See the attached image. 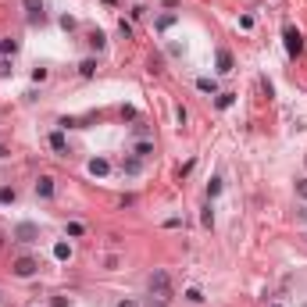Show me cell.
I'll use <instances>...</instances> for the list:
<instances>
[{"instance_id": "6da1fadb", "label": "cell", "mask_w": 307, "mask_h": 307, "mask_svg": "<svg viewBox=\"0 0 307 307\" xmlns=\"http://www.w3.org/2000/svg\"><path fill=\"white\" fill-rule=\"evenodd\" d=\"M147 286H150V293H154V297H157L161 304H164L168 297H172V279H168V271H154Z\"/></svg>"}, {"instance_id": "7a4b0ae2", "label": "cell", "mask_w": 307, "mask_h": 307, "mask_svg": "<svg viewBox=\"0 0 307 307\" xmlns=\"http://www.w3.org/2000/svg\"><path fill=\"white\" fill-rule=\"evenodd\" d=\"M282 39H286V54H289V57H300V50H304V36L297 33V25H286V29H282Z\"/></svg>"}, {"instance_id": "3957f363", "label": "cell", "mask_w": 307, "mask_h": 307, "mask_svg": "<svg viewBox=\"0 0 307 307\" xmlns=\"http://www.w3.org/2000/svg\"><path fill=\"white\" fill-rule=\"evenodd\" d=\"M36 271H39L36 257H18V261H14V275H18V279H33Z\"/></svg>"}, {"instance_id": "277c9868", "label": "cell", "mask_w": 307, "mask_h": 307, "mask_svg": "<svg viewBox=\"0 0 307 307\" xmlns=\"http://www.w3.org/2000/svg\"><path fill=\"white\" fill-rule=\"evenodd\" d=\"M14 239H18V243H36L39 239V229L33 222H22L18 229H14Z\"/></svg>"}, {"instance_id": "5b68a950", "label": "cell", "mask_w": 307, "mask_h": 307, "mask_svg": "<svg viewBox=\"0 0 307 307\" xmlns=\"http://www.w3.org/2000/svg\"><path fill=\"white\" fill-rule=\"evenodd\" d=\"M36 196H43V200H50V196H54V179H50V175H39V182H36Z\"/></svg>"}, {"instance_id": "8992f818", "label": "cell", "mask_w": 307, "mask_h": 307, "mask_svg": "<svg viewBox=\"0 0 307 307\" xmlns=\"http://www.w3.org/2000/svg\"><path fill=\"white\" fill-rule=\"evenodd\" d=\"M107 172H111V161H107V157H93V161H89V175L104 179Z\"/></svg>"}, {"instance_id": "52a82bcc", "label": "cell", "mask_w": 307, "mask_h": 307, "mask_svg": "<svg viewBox=\"0 0 307 307\" xmlns=\"http://www.w3.org/2000/svg\"><path fill=\"white\" fill-rule=\"evenodd\" d=\"M25 11H29V22H43V18H47V14H43V4H39V0H25Z\"/></svg>"}, {"instance_id": "ba28073f", "label": "cell", "mask_w": 307, "mask_h": 307, "mask_svg": "<svg viewBox=\"0 0 307 307\" xmlns=\"http://www.w3.org/2000/svg\"><path fill=\"white\" fill-rule=\"evenodd\" d=\"M214 61H218V72H222V75L232 72V54H229V50H218V54H214Z\"/></svg>"}, {"instance_id": "9c48e42d", "label": "cell", "mask_w": 307, "mask_h": 307, "mask_svg": "<svg viewBox=\"0 0 307 307\" xmlns=\"http://www.w3.org/2000/svg\"><path fill=\"white\" fill-rule=\"evenodd\" d=\"M50 150H57V154H68V140H65V132H50Z\"/></svg>"}, {"instance_id": "30bf717a", "label": "cell", "mask_w": 307, "mask_h": 307, "mask_svg": "<svg viewBox=\"0 0 307 307\" xmlns=\"http://www.w3.org/2000/svg\"><path fill=\"white\" fill-rule=\"evenodd\" d=\"M86 39H89V47H93V50H104V47H107V36L100 33V29H93V33H89Z\"/></svg>"}, {"instance_id": "8fae6325", "label": "cell", "mask_w": 307, "mask_h": 307, "mask_svg": "<svg viewBox=\"0 0 307 307\" xmlns=\"http://www.w3.org/2000/svg\"><path fill=\"white\" fill-rule=\"evenodd\" d=\"M121 168H125V175H140L143 172V157H125Z\"/></svg>"}, {"instance_id": "7c38bea8", "label": "cell", "mask_w": 307, "mask_h": 307, "mask_svg": "<svg viewBox=\"0 0 307 307\" xmlns=\"http://www.w3.org/2000/svg\"><path fill=\"white\" fill-rule=\"evenodd\" d=\"M79 75H82V79H93V75H97V61H93V57L82 61V65H79Z\"/></svg>"}, {"instance_id": "4fadbf2b", "label": "cell", "mask_w": 307, "mask_h": 307, "mask_svg": "<svg viewBox=\"0 0 307 307\" xmlns=\"http://www.w3.org/2000/svg\"><path fill=\"white\" fill-rule=\"evenodd\" d=\"M54 257L57 261H68L72 257V247H68V243H54Z\"/></svg>"}, {"instance_id": "5bb4252c", "label": "cell", "mask_w": 307, "mask_h": 307, "mask_svg": "<svg viewBox=\"0 0 307 307\" xmlns=\"http://www.w3.org/2000/svg\"><path fill=\"white\" fill-rule=\"evenodd\" d=\"M0 50H4L7 57H14L18 54V39H0Z\"/></svg>"}, {"instance_id": "9a60e30c", "label": "cell", "mask_w": 307, "mask_h": 307, "mask_svg": "<svg viewBox=\"0 0 307 307\" xmlns=\"http://www.w3.org/2000/svg\"><path fill=\"white\" fill-rule=\"evenodd\" d=\"M218 193H222V179L214 175V179L207 182V200H214V196H218Z\"/></svg>"}, {"instance_id": "2e32d148", "label": "cell", "mask_w": 307, "mask_h": 307, "mask_svg": "<svg viewBox=\"0 0 307 307\" xmlns=\"http://www.w3.org/2000/svg\"><path fill=\"white\" fill-rule=\"evenodd\" d=\"M175 25V11H168V14H161V18H157V29H161V33H164V29H172Z\"/></svg>"}, {"instance_id": "e0dca14e", "label": "cell", "mask_w": 307, "mask_h": 307, "mask_svg": "<svg viewBox=\"0 0 307 307\" xmlns=\"http://www.w3.org/2000/svg\"><path fill=\"white\" fill-rule=\"evenodd\" d=\"M196 89H200V93H214L218 86H214V79H207V75H204V79H196Z\"/></svg>"}, {"instance_id": "ac0fdd59", "label": "cell", "mask_w": 307, "mask_h": 307, "mask_svg": "<svg viewBox=\"0 0 307 307\" xmlns=\"http://www.w3.org/2000/svg\"><path fill=\"white\" fill-rule=\"evenodd\" d=\"M150 154H154V143H147V140L136 143V157H150Z\"/></svg>"}, {"instance_id": "d6986e66", "label": "cell", "mask_w": 307, "mask_h": 307, "mask_svg": "<svg viewBox=\"0 0 307 307\" xmlns=\"http://www.w3.org/2000/svg\"><path fill=\"white\" fill-rule=\"evenodd\" d=\"M214 104H218V111H229V107H232V104H236V97H232V93H222V97H218V100H214Z\"/></svg>"}, {"instance_id": "ffe728a7", "label": "cell", "mask_w": 307, "mask_h": 307, "mask_svg": "<svg viewBox=\"0 0 307 307\" xmlns=\"http://www.w3.org/2000/svg\"><path fill=\"white\" fill-rule=\"evenodd\" d=\"M200 222H204V229L214 225V207H211V200H207V207H204V214H200Z\"/></svg>"}, {"instance_id": "44dd1931", "label": "cell", "mask_w": 307, "mask_h": 307, "mask_svg": "<svg viewBox=\"0 0 307 307\" xmlns=\"http://www.w3.org/2000/svg\"><path fill=\"white\" fill-rule=\"evenodd\" d=\"M14 196H18V193H14L11 186H4V190H0V204H14Z\"/></svg>"}, {"instance_id": "7402d4cb", "label": "cell", "mask_w": 307, "mask_h": 307, "mask_svg": "<svg viewBox=\"0 0 307 307\" xmlns=\"http://www.w3.org/2000/svg\"><path fill=\"white\" fill-rule=\"evenodd\" d=\"M186 300H190V304H200V300H204V293H200V289H190Z\"/></svg>"}, {"instance_id": "603a6c76", "label": "cell", "mask_w": 307, "mask_h": 307, "mask_svg": "<svg viewBox=\"0 0 307 307\" xmlns=\"http://www.w3.org/2000/svg\"><path fill=\"white\" fill-rule=\"evenodd\" d=\"M82 232H86V229H82L79 222H72V225H68V236H82Z\"/></svg>"}, {"instance_id": "cb8c5ba5", "label": "cell", "mask_w": 307, "mask_h": 307, "mask_svg": "<svg viewBox=\"0 0 307 307\" xmlns=\"http://www.w3.org/2000/svg\"><path fill=\"white\" fill-rule=\"evenodd\" d=\"M297 193H300V200H307V179H300V182H297Z\"/></svg>"}, {"instance_id": "d4e9b609", "label": "cell", "mask_w": 307, "mask_h": 307, "mask_svg": "<svg viewBox=\"0 0 307 307\" xmlns=\"http://www.w3.org/2000/svg\"><path fill=\"white\" fill-rule=\"evenodd\" d=\"M14 68H11V61H0V79H4V75H11Z\"/></svg>"}, {"instance_id": "484cf974", "label": "cell", "mask_w": 307, "mask_h": 307, "mask_svg": "<svg viewBox=\"0 0 307 307\" xmlns=\"http://www.w3.org/2000/svg\"><path fill=\"white\" fill-rule=\"evenodd\" d=\"M118 307H140L136 300H118Z\"/></svg>"}, {"instance_id": "4316f807", "label": "cell", "mask_w": 307, "mask_h": 307, "mask_svg": "<svg viewBox=\"0 0 307 307\" xmlns=\"http://www.w3.org/2000/svg\"><path fill=\"white\" fill-rule=\"evenodd\" d=\"M0 157H7V150H4V147H0Z\"/></svg>"}, {"instance_id": "83f0119b", "label": "cell", "mask_w": 307, "mask_h": 307, "mask_svg": "<svg viewBox=\"0 0 307 307\" xmlns=\"http://www.w3.org/2000/svg\"><path fill=\"white\" fill-rule=\"evenodd\" d=\"M271 307H282V304H271Z\"/></svg>"}, {"instance_id": "f1b7e54d", "label": "cell", "mask_w": 307, "mask_h": 307, "mask_svg": "<svg viewBox=\"0 0 307 307\" xmlns=\"http://www.w3.org/2000/svg\"><path fill=\"white\" fill-rule=\"evenodd\" d=\"M0 239H4V236H0Z\"/></svg>"}, {"instance_id": "f546056e", "label": "cell", "mask_w": 307, "mask_h": 307, "mask_svg": "<svg viewBox=\"0 0 307 307\" xmlns=\"http://www.w3.org/2000/svg\"><path fill=\"white\" fill-rule=\"evenodd\" d=\"M304 307H307V304H304Z\"/></svg>"}]
</instances>
